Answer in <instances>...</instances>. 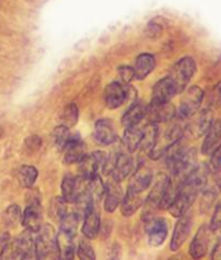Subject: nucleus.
Wrapping results in <instances>:
<instances>
[{
  "label": "nucleus",
  "mask_w": 221,
  "mask_h": 260,
  "mask_svg": "<svg viewBox=\"0 0 221 260\" xmlns=\"http://www.w3.org/2000/svg\"><path fill=\"white\" fill-rule=\"evenodd\" d=\"M125 90V101L124 103H127L131 106L132 104L137 102V90H135L132 85L126 84L124 86Z\"/></svg>",
  "instance_id": "nucleus-40"
},
{
  "label": "nucleus",
  "mask_w": 221,
  "mask_h": 260,
  "mask_svg": "<svg viewBox=\"0 0 221 260\" xmlns=\"http://www.w3.org/2000/svg\"><path fill=\"white\" fill-rule=\"evenodd\" d=\"M176 94H178V92L173 79L171 77H165L158 81L152 89L151 103L171 102Z\"/></svg>",
  "instance_id": "nucleus-15"
},
{
  "label": "nucleus",
  "mask_w": 221,
  "mask_h": 260,
  "mask_svg": "<svg viewBox=\"0 0 221 260\" xmlns=\"http://www.w3.org/2000/svg\"><path fill=\"white\" fill-rule=\"evenodd\" d=\"M105 104L109 109L120 107L125 101L124 86L119 82H113L106 86L104 93Z\"/></svg>",
  "instance_id": "nucleus-19"
},
{
  "label": "nucleus",
  "mask_w": 221,
  "mask_h": 260,
  "mask_svg": "<svg viewBox=\"0 0 221 260\" xmlns=\"http://www.w3.org/2000/svg\"><path fill=\"white\" fill-rule=\"evenodd\" d=\"M192 229V218L190 215H182L181 217H179V220L177 221L174 228L173 232V238L171 241V244H169V247L173 250V252H177L179 249L187 239L189 238L190 232Z\"/></svg>",
  "instance_id": "nucleus-12"
},
{
  "label": "nucleus",
  "mask_w": 221,
  "mask_h": 260,
  "mask_svg": "<svg viewBox=\"0 0 221 260\" xmlns=\"http://www.w3.org/2000/svg\"><path fill=\"white\" fill-rule=\"evenodd\" d=\"M93 137L99 145H113L117 141L114 123L110 120H98L93 129Z\"/></svg>",
  "instance_id": "nucleus-16"
},
{
  "label": "nucleus",
  "mask_w": 221,
  "mask_h": 260,
  "mask_svg": "<svg viewBox=\"0 0 221 260\" xmlns=\"http://www.w3.org/2000/svg\"><path fill=\"white\" fill-rule=\"evenodd\" d=\"M221 144V119L212 121L202 144V153L210 154Z\"/></svg>",
  "instance_id": "nucleus-20"
},
{
  "label": "nucleus",
  "mask_w": 221,
  "mask_h": 260,
  "mask_svg": "<svg viewBox=\"0 0 221 260\" xmlns=\"http://www.w3.org/2000/svg\"><path fill=\"white\" fill-rule=\"evenodd\" d=\"M146 114L147 105H144L141 102H135L123 115L122 124L124 127L138 125L140 123V121L146 118Z\"/></svg>",
  "instance_id": "nucleus-23"
},
{
  "label": "nucleus",
  "mask_w": 221,
  "mask_h": 260,
  "mask_svg": "<svg viewBox=\"0 0 221 260\" xmlns=\"http://www.w3.org/2000/svg\"><path fill=\"white\" fill-rule=\"evenodd\" d=\"M144 223H146V231L148 235L149 244L152 247H159L162 245L165 242L168 233L166 220L163 218L154 217Z\"/></svg>",
  "instance_id": "nucleus-11"
},
{
  "label": "nucleus",
  "mask_w": 221,
  "mask_h": 260,
  "mask_svg": "<svg viewBox=\"0 0 221 260\" xmlns=\"http://www.w3.org/2000/svg\"><path fill=\"white\" fill-rule=\"evenodd\" d=\"M64 152V161L67 164L79 163L81 159L86 155V145L79 136L71 135L69 142L67 143Z\"/></svg>",
  "instance_id": "nucleus-18"
},
{
  "label": "nucleus",
  "mask_w": 221,
  "mask_h": 260,
  "mask_svg": "<svg viewBox=\"0 0 221 260\" xmlns=\"http://www.w3.org/2000/svg\"><path fill=\"white\" fill-rule=\"evenodd\" d=\"M134 170V160L130 152H120L116 155L112 164H108L104 173L112 174V177L118 181H122Z\"/></svg>",
  "instance_id": "nucleus-6"
},
{
  "label": "nucleus",
  "mask_w": 221,
  "mask_h": 260,
  "mask_svg": "<svg viewBox=\"0 0 221 260\" xmlns=\"http://www.w3.org/2000/svg\"><path fill=\"white\" fill-rule=\"evenodd\" d=\"M154 175L150 168H148L144 163H140L135 169L133 175L130 178L127 190L136 193H142L144 190H147L152 183Z\"/></svg>",
  "instance_id": "nucleus-10"
},
{
  "label": "nucleus",
  "mask_w": 221,
  "mask_h": 260,
  "mask_svg": "<svg viewBox=\"0 0 221 260\" xmlns=\"http://www.w3.org/2000/svg\"><path fill=\"white\" fill-rule=\"evenodd\" d=\"M56 244L58 250V258L72 259L76 253V245L73 243V237L59 230L56 235Z\"/></svg>",
  "instance_id": "nucleus-25"
},
{
  "label": "nucleus",
  "mask_w": 221,
  "mask_h": 260,
  "mask_svg": "<svg viewBox=\"0 0 221 260\" xmlns=\"http://www.w3.org/2000/svg\"><path fill=\"white\" fill-rule=\"evenodd\" d=\"M210 232L211 230L207 224H203L202 227H200L197 235L194 236L189 248V253L192 258L199 259L206 255L209 246Z\"/></svg>",
  "instance_id": "nucleus-14"
},
{
  "label": "nucleus",
  "mask_w": 221,
  "mask_h": 260,
  "mask_svg": "<svg viewBox=\"0 0 221 260\" xmlns=\"http://www.w3.org/2000/svg\"><path fill=\"white\" fill-rule=\"evenodd\" d=\"M142 204V198L140 193L132 192L127 190L126 193L123 197L121 202V213L125 217H130L134 213H136Z\"/></svg>",
  "instance_id": "nucleus-27"
},
{
  "label": "nucleus",
  "mask_w": 221,
  "mask_h": 260,
  "mask_svg": "<svg viewBox=\"0 0 221 260\" xmlns=\"http://www.w3.org/2000/svg\"><path fill=\"white\" fill-rule=\"evenodd\" d=\"M188 120L189 122L186 125V131L193 138H200L206 134L212 121H214V117H212L211 109L205 108L195 112Z\"/></svg>",
  "instance_id": "nucleus-7"
},
{
  "label": "nucleus",
  "mask_w": 221,
  "mask_h": 260,
  "mask_svg": "<svg viewBox=\"0 0 221 260\" xmlns=\"http://www.w3.org/2000/svg\"><path fill=\"white\" fill-rule=\"evenodd\" d=\"M195 73H197V64L190 56L180 58L174 65L169 77L173 79L178 93H182L186 90Z\"/></svg>",
  "instance_id": "nucleus-3"
},
{
  "label": "nucleus",
  "mask_w": 221,
  "mask_h": 260,
  "mask_svg": "<svg viewBox=\"0 0 221 260\" xmlns=\"http://www.w3.org/2000/svg\"><path fill=\"white\" fill-rule=\"evenodd\" d=\"M77 255L80 259H95L94 249L91 246V244L87 241H80V243L77 248Z\"/></svg>",
  "instance_id": "nucleus-37"
},
{
  "label": "nucleus",
  "mask_w": 221,
  "mask_h": 260,
  "mask_svg": "<svg viewBox=\"0 0 221 260\" xmlns=\"http://www.w3.org/2000/svg\"><path fill=\"white\" fill-rule=\"evenodd\" d=\"M23 227L31 233H37L42 228L40 204H28L22 216Z\"/></svg>",
  "instance_id": "nucleus-17"
},
{
  "label": "nucleus",
  "mask_w": 221,
  "mask_h": 260,
  "mask_svg": "<svg viewBox=\"0 0 221 260\" xmlns=\"http://www.w3.org/2000/svg\"><path fill=\"white\" fill-rule=\"evenodd\" d=\"M159 140V127L156 123L148 122L147 125L142 128V138L139 145V148L141 152L149 154L156 145L158 144Z\"/></svg>",
  "instance_id": "nucleus-24"
},
{
  "label": "nucleus",
  "mask_w": 221,
  "mask_h": 260,
  "mask_svg": "<svg viewBox=\"0 0 221 260\" xmlns=\"http://www.w3.org/2000/svg\"><path fill=\"white\" fill-rule=\"evenodd\" d=\"M83 226H82V233L84 237L92 240L95 239L100 229V219L97 211L95 210V206H91L90 209L83 215Z\"/></svg>",
  "instance_id": "nucleus-21"
},
{
  "label": "nucleus",
  "mask_w": 221,
  "mask_h": 260,
  "mask_svg": "<svg viewBox=\"0 0 221 260\" xmlns=\"http://www.w3.org/2000/svg\"><path fill=\"white\" fill-rule=\"evenodd\" d=\"M79 119V109L78 106L75 103H70L64 108L62 115H61V121L62 124L67 127H72L78 123Z\"/></svg>",
  "instance_id": "nucleus-31"
},
{
  "label": "nucleus",
  "mask_w": 221,
  "mask_h": 260,
  "mask_svg": "<svg viewBox=\"0 0 221 260\" xmlns=\"http://www.w3.org/2000/svg\"><path fill=\"white\" fill-rule=\"evenodd\" d=\"M35 249L37 259L58 258L56 233L52 226L46 224L39 230V235L35 242Z\"/></svg>",
  "instance_id": "nucleus-2"
},
{
  "label": "nucleus",
  "mask_w": 221,
  "mask_h": 260,
  "mask_svg": "<svg viewBox=\"0 0 221 260\" xmlns=\"http://www.w3.org/2000/svg\"><path fill=\"white\" fill-rule=\"evenodd\" d=\"M18 181L22 188L30 189L38 177V171L35 167L23 166L18 171Z\"/></svg>",
  "instance_id": "nucleus-29"
},
{
  "label": "nucleus",
  "mask_w": 221,
  "mask_h": 260,
  "mask_svg": "<svg viewBox=\"0 0 221 260\" xmlns=\"http://www.w3.org/2000/svg\"><path fill=\"white\" fill-rule=\"evenodd\" d=\"M87 192L90 196L93 203L96 204L100 201V199L105 196V185L103 184L99 175L93 176L87 181Z\"/></svg>",
  "instance_id": "nucleus-28"
},
{
  "label": "nucleus",
  "mask_w": 221,
  "mask_h": 260,
  "mask_svg": "<svg viewBox=\"0 0 221 260\" xmlns=\"http://www.w3.org/2000/svg\"><path fill=\"white\" fill-rule=\"evenodd\" d=\"M208 169L211 174H218L221 172V144L210 153Z\"/></svg>",
  "instance_id": "nucleus-34"
},
{
  "label": "nucleus",
  "mask_w": 221,
  "mask_h": 260,
  "mask_svg": "<svg viewBox=\"0 0 221 260\" xmlns=\"http://www.w3.org/2000/svg\"><path fill=\"white\" fill-rule=\"evenodd\" d=\"M204 100V91L200 86L193 85L187 90L183 98L181 100L180 106L178 111H176V116L183 120H188L195 112L199 111L201 104Z\"/></svg>",
  "instance_id": "nucleus-5"
},
{
  "label": "nucleus",
  "mask_w": 221,
  "mask_h": 260,
  "mask_svg": "<svg viewBox=\"0 0 221 260\" xmlns=\"http://www.w3.org/2000/svg\"><path fill=\"white\" fill-rule=\"evenodd\" d=\"M176 117V108L171 102L166 103H151L147 106L146 119L150 123H165L171 122Z\"/></svg>",
  "instance_id": "nucleus-8"
},
{
  "label": "nucleus",
  "mask_w": 221,
  "mask_h": 260,
  "mask_svg": "<svg viewBox=\"0 0 221 260\" xmlns=\"http://www.w3.org/2000/svg\"><path fill=\"white\" fill-rule=\"evenodd\" d=\"M156 68V58L152 54L142 53L137 56L135 60V65L133 67L135 79L143 80L147 78L154 69Z\"/></svg>",
  "instance_id": "nucleus-22"
},
{
  "label": "nucleus",
  "mask_w": 221,
  "mask_h": 260,
  "mask_svg": "<svg viewBox=\"0 0 221 260\" xmlns=\"http://www.w3.org/2000/svg\"><path fill=\"white\" fill-rule=\"evenodd\" d=\"M70 137H71V134L69 131V127H67L63 124L55 127L53 132V141H54L56 149L59 151H63L67 143L69 142Z\"/></svg>",
  "instance_id": "nucleus-33"
},
{
  "label": "nucleus",
  "mask_w": 221,
  "mask_h": 260,
  "mask_svg": "<svg viewBox=\"0 0 221 260\" xmlns=\"http://www.w3.org/2000/svg\"><path fill=\"white\" fill-rule=\"evenodd\" d=\"M142 138V128L138 127V125L125 127L123 134L122 143L124 148L127 152H134L139 148V145Z\"/></svg>",
  "instance_id": "nucleus-26"
},
{
  "label": "nucleus",
  "mask_w": 221,
  "mask_h": 260,
  "mask_svg": "<svg viewBox=\"0 0 221 260\" xmlns=\"http://www.w3.org/2000/svg\"><path fill=\"white\" fill-rule=\"evenodd\" d=\"M10 241L11 237L9 235V232H0V246H2V248L9 243Z\"/></svg>",
  "instance_id": "nucleus-43"
},
{
  "label": "nucleus",
  "mask_w": 221,
  "mask_h": 260,
  "mask_svg": "<svg viewBox=\"0 0 221 260\" xmlns=\"http://www.w3.org/2000/svg\"><path fill=\"white\" fill-rule=\"evenodd\" d=\"M162 24L159 23L157 20H152L149 22L146 28V35L149 38H158L163 30Z\"/></svg>",
  "instance_id": "nucleus-39"
},
{
  "label": "nucleus",
  "mask_w": 221,
  "mask_h": 260,
  "mask_svg": "<svg viewBox=\"0 0 221 260\" xmlns=\"http://www.w3.org/2000/svg\"><path fill=\"white\" fill-rule=\"evenodd\" d=\"M108 157L104 151H95L92 154H86L79 162L80 177L89 180L93 176L99 175L107 166Z\"/></svg>",
  "instance_id": "nucleus-4"
},
{
  "label": "nucleus",
  "mask_w": 221,
  "mask_h": 260,
  "mask_svg": "<svg viewBox=\"0 0 221 260\" xmlns=\"http://www.w3.org/2000/svg\"><path fill=\"white\" fill-rule=\"evenodd\" d=\"M118 75L119 78H120L121 82L126 85L130 84L133 79H135V75H134V69L131 66H121L118 68Z\"/></svg>",
  "instance_id": "nucleus-38"
},
{
  "label": "nucleus",
  "mask_w": 221,
  "mask_h": 260,
  "mask_svg": "<svg viewBox=\"0 0 221 260\" xmlns=\"http://www.w3.org/2000/svg\"><path fill=\"white\" fill-rule=\"evenodd\" d=\"M209 108L221 107V81L216 83L208 94Z\"/></svg>",
  "instance_id": "nucleus-36"
},
{
  "label": "nucleus",
  "mask_w": 221,
  "mask_h": 260,
  "mask_svg": "<svg viewBox=\"0 0 221 260\" xmlns=\"http://www.w3.org/2000/svg\"><path fill=\"white\" fill-rule=\"evenodd\" d=\"M123 197L124 193L120 186V181L110 177L105 185V211L107 213L115 212L118 209V206L121 204Z\"/></svg>",
  "instance_id": "nucleus-13"
},
{
  "label": "nucleus",
  "mask_w": 221,
  "mask_h": 260,
  "mask_svg": "<svg viewBox=\"0 0 221 260\" xmlns=\"http://www.w3.org/2000/svg\"><path fill=\"white\" fill-rule=\"evenodd\" d=\"M59 223H61V229L59 230L75 238L78 230L79 215L77 213H67Z\"/></svg>",
  "instance_id": "nucleus-30"
},
{
  "label": "nucleus",
  "mask_w": 221,
  "mask_h": 260,
  "mask_svg": "<svg viewBox=\"0 0 221 260\" xmlns=\"http://www.w3.org/2000/svg\"><path fill=\"white\" fill-rule=\"evenodd\" d=\"M87 181L82 177L66 175L62 181V198L67 203H76L86 190Z\"/></svg>",
  "instance_id": "nucleus-9"
},
{
  "label": "nucleus",
  "mask_w": 221,
  "mask_h": 260,
  "mask_svg": "<svg viewBox=\"0 0 221 260\" xmlns=\"http://www.w3.org/2000/svg\"><path fill=\"white\" fill-rule=\"evenodd\" d=\"M4 217H5L6 223L9 224V226H13V224L18 223L20 221V219L22 218L20 206L19 205H10L7 209Z\"/></svg>",
  "instance_id": "nucleus-35"
},
{
  "label": "nucleus",
  "mask_w": 221,
  "mask_h": 260,
  "mask_svg": "<svg viewBox=\"0 0 221 260\" xmlns=\"http://www.w3.org/2000/svg\"><path fill=\"white\" fill-rule=\"evenodd\" d=\"M5 259H30L36 258L35 241L31 232L25 230L14 241H10L2 250Z\"/></svg>",
  "instance_id": "nucleus-1"
},
{
  "label": "nucleus",
  "mask_w": 221,
  "mask_h": 260,
  "mask_svg": "<svg viewBox=\"0 0 221 260\" xmlns=\"http://www.w3.org/2000/svg\"><path fill=\"white\" fill-rule=\"evenodd\" d=\"M67 213H68L67 202L62 197L54 198L49 207V214L51 216V218L56 221H61V219Z\"/></svg>",
  "instance_id": "nucleus-32"
},
{
  "label": "nucleus",
  "mask_w": 221,
  "mask_h": 260,
  "mask_svg": "<svg viewBox=\"0 0 221 260\" xmlns=\"http://www.w3.org/2000/svg\"><path fill=\"white\" fill-rule=\"evenodd\" d=\"M27 147L28 148H32V149H38L39 147L41 146L42 142L39 140V137H36V136H32V137H29L27 140Z\"/></svg>",
  "instance_id": "nucleus-42"
},
{
  "label": "nucleus",
  "mask_w": 221,
  "mask_h": 260,
  "mask_svg": "<svg viewBox=\"0 0 221 260\" xmlns=\"http://www.w3.org/2000/svg\"><path fill=\"white\" fill-rule=\"evenodd\" d=\"M209 228L211 231H216L221 228V204L217 206L214 216H212L211 218Z\"/></svg>",
  "instance_id": "nucleus-41"
}]
</instances>
